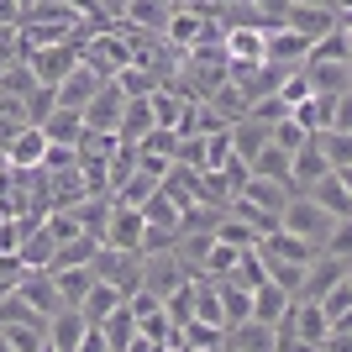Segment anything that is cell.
Instances as JSON below:
<instances>
[{
	"label": "cell",
	"instance_id": "obj_1",
	"mask_svg": "<svg viewBox=\"0 0 352 352\" xmlns=\"http://www.w3.org/2000/svg\"><path fill=\"white\" fill-rule=\"evenodd\" d=\"M79 58L89 69H100L105 79H116L126 63H132V43L121 27H95V32H79Z\"/></svg>",
	"mask_w": 352,
	"mask_h": 352
},
{
	"label": "cell",
	"instance_id": "obj_2",
	"mask_svg": "<svg viewBox=\"0 0 352 352\" xmlns=\"http://www.w3.org/2000/svg\"><path fill=\"white\" fill-rule=\"evenodd\" d=\"M279 226H284V232H294L300 242H310V248L321 252V248H326V236H331V226H337V216H331V210H321L310 195H294L289 206H284Z\"/></svg>",
	"mask_w": 352,
	"mask_h": 352
},
{
	"label": "cell",
	"instance_id": "obj_3",
	"mask_svg": "<svg viewBox=\"0 0 352 352\" xmlns=\"http://www.w3.org/2000/svg\"><path fill=\"white\" fill-rule=\"evenodd\" d=\"M305 58H310V37L294 32L289 21H274V27L263 32V63H274L279 74L305 69Z\"/></svg>",
	"mask_w": 352,
	"mask_h": 352
},
{
	"label": "cell",
	"instance_id": "obj_4",
	"mask_svg": "<svg viewBox=\"0 0 352 352\" xmlns=\"http://www.w3.org/2000/svg\"><path fill=\"white\" fill-rule=\"evenodd\" d=\"M89 268H95V279L116 284L121 294L142 289V252H121V248H105V242H100V252L89 258Z\"/></svg>",
	"mask_w": 352,
	"mask_h": 352
},
{
	"label": "cell",
	"instance_id": "obj_5",
	"mask_svg": "<svg viewBox=\"0 0 352 352\" xmlns=\"http://www.w3.org/2000/svg\"><path fill=\"white\" fill-rule=\"evenodd\" d=\"M279 331L289 342H300L305 352H316L326 342V331H331V321H326V310H321V300H294L289 305V316L279 321Z\"/></svg>",
	"mask_w": 352,
	"mask_h": 352
},
{
	"label": "cell",
	"instance_id": "obj_6",
	"mask_svg": "<svg viewBox=\"0 0 352 352\" xmlns=\"http://www.w3.org/2000/svg\"><path fill=\"white\" fill-rule=\"evenodd\" d=\"M105 248H121V252H142L147 242V216L137 206H121V200H111V221H105Z\"/></svg>",
	"mask_w": 352,
	"mask_h": 352
},
{
	"label": "cell",
	"instance_id": "obj_7",
	"mask_svg": "<svg viewBox=\"0 0 352 352\" xmlns=\"http://www.w3.org/2000/svg\"><path fill=\"white\" fill-rule=\"evenodd\" d=\"M21 58L32 63V74L43 79V85H63V74L79 63V37H69V43H43V47H27Z\"/></svg>",
	"mask_w": 352,
	"mask_h": 352
},
{
	"label": "cell",
	"instance_id": "obj_8",
	"mask_svg": "<svg viewBox=\"0 0 352 352\" xmlns=\"http://www.w3.org/2000/svg\"><path fill=\"white\" fill-rule=\"evenodd\" d=\"M16 300H21L37 321H47V316H58V310H63V300H58V289H53V274H47V268H27L21 284H16Z\"/></svg>",
	"mask_w": 352,
	"mask_h": 352
},
{
	"label": "cell",
	"instance_id": "obj_9",
	"mask_svg": "<svg viewBox=\"0 0 352 352\" xmlns=\"http://www.w3.org/2000/svg\"><path fill=\"white\" fill-rule=\"evenodd\" d=\"M121 111H126V89H121L116 79H105V85L95 89V100L85 105V132H116Z\"/></svg>",
	"mask_w": 352,
	"mask_h": 352
},
{
	"label": "cell",
	"instance_id": "obj_10",
	"mask_svg": "<svg viewBox=\"0 0 352 352\" xmlns=\"http://www.w3.org/2000/svg\"><path fill=\"white\" fill-rule=\"evenodd\" d=\"M347 279V258H331V252H316L305 263V279H300V294L294 300H321L326 289H337Z\"/></svg>",
	"mask_w": 352,
	"mask_h": 352
},
{
	"label": "cell",
	"instance_id": "obj_11",
	"mask_svg": "<svg viewBox=\"0 0 352 352\" xmlns=\"http://www.w3.org/2000/svg\"><path fill=\"white\" fill-rule=\"evenodd\" d=\"M326 174H331V158H326V153H321V142L310 137V142H305V147H300V153L289 158V190H294V195H310V190H316V184H321Z\"/></svg>",
	"mask_w": 352,
	"mask_h": 352
},
{
	"label": "cell",
	"instance_id": "obj_12",
	"mask_svg": "<svg viewBox=\"0 0 352 352\" xmlns=\"http://www.w3.org/2000/svg\"><path fill=\"white\" fill-rule=\"evenodd\" d=\"M100 85H105V74L89 69V63L79 58L69 74H63V85H53V95H58V105H69V111H85V105L95 100V89H100Z\"/></svg>",
	"mask_w": 352,
	"mask_h": 352
},
{
	"label": "cell",
	"instance_id": "obj_13",
	"mask_svg": "<svg viewBox=\"0 0 352 352\" xmlns=\"http://www.w3.org/2000/svg\"><path fill=\"white\" fill-rule=\"evenodd\" d=\"M248 210H263V216H274L279 221L284 216V206H289L294 195H289V184H279V179H258V174H248V184H242V195H236Z\"/></svg>",
	"mask_w": 352,
	"mask_h": 352
},
{
	"label": "cell",
	"instance_id": "obj_14",
	"mask_svg": "<svg viewBox=\"0 0 352 352\" xmlns=\"http://www.w3.org/2000/svg\"><path fill=\"white\" fill-rule=\"evenodd\" d=\"M300 74H305L310 95H326V100L347 95V58H305Z\"/></svg>",
	"mask_w": 352,
	"mask_h": 352
},
{
	"label": "cell",
	"instance_id": "obj_15",
	"mask_svg": "<svg viewBox=\"0 0 352 352\" xmlns=\"http://www.w3.org/2000/svg\"><path fill=\"white\" fill-rule=\"evenodd\" d=\"M43 158H47V137H43V126H21V132L11 137V147H6V163H11L16 174L43 168Z\"/></svg>",
	"mask_w": 352,
	"mask_h": 352
},
{
	"label": "cell",
	"instance_id": "obj_16",
	"mask_svg": "<svg viewBox=\"0 0 352 352\" xmlns=\"http://www.w3.org/2000/svg\"><path fill=\"white\" fill-rule=\"evenodd\" d=\"M85 331H89V321L79 305H63L58 316H47V347H58V352H74Z\"/></svg>",
	"mask_w": 352,
	"mask_h": 352
},
{
	"label": "cell",
	"instance_id": "obj_17",
	"mask_svg": "<svg viewBox=\"0 0 352 352\" xmlns=\"http://www.w3.org/2000/svg\"><path fill=\"white\" fill-rule=\"evenodd\" d=\"M226 352H279V326L263 321H242L226 331Z\"/></svg>",
	"mask_w": 352,
	"mask_h": 352
},
{
	"label": "cell",
	"instance_id": "obj_18",
	"mask_svg": "<svg viewBox=\"0 0 352 352\" xmlns=\"http://www.w3.org/2000/svg\"><path fill=\"white\" fill-rule=\"evenodd\" d=\"M289 305H294V294L279 289L274 279H263L252 289V321H263V326H279L284 316H289Z\"/></svg>",
	"mask_w": 352,
	"mask_h": 352
},
{
	"label": "cell",
	"instance_id": "obj_19",
	"mask_svg": "<svg viewBox=\"0 0 352 352\" xmlns=\"http://www.w3.org/2000/svg\"><path fill=\"white\" fill-rule=\"evenodd\" d=\"M43 137L47 142H63V147H79V137H85V111H69V105H53L43 121Z\"/></svg>",
	"mask_w": 352,
	"mask_h": 352
},
{
	"label": "cell",
	"instance_id": "obj_20",
	"mask_svg": "<svg viewBox=\"0 0 352 352\" xmlns=\"http://www.w3.org/2000/svg\"><path fill=\"white\" fill-rule=\"evenodd\" d=\"M153 126H158V116H153V100H147V95H132V100H126V111H121L116 137H121L126 147H137L147 132H153Z\"/></svg>",
	"mask_w": 352,
	"mask_h": 352
},
{
	"label": "cell",
	"instance_id": "obj_21",
	"mask_svg": "<svg viewBox=\"0 0 352 352\" xmlns=\"http://www.w3.org/2000/svg\"><path fill=\"white\" fill-rule=\"evenodd\" d=\"M16 258L27 268H53V258H58V236L47 232V221H37L27 236H21V248H16Z\"/></svg>",
	"mask_w": 352,
	"mask_h": 352
},
{
	"label": "cell",
	"instance_id": "obj_22",
	"mask_svg": "<svg viewBox=\"0 0 352 352\" xmlns=\"http://www.w3.org/2000/svg\"><path fill=\"white\" fill-rule=\"evenodd\" d=\"M168 16H174V6H163V0H132L116 27H132V32H153V37H163Z\"/></svg>",
	"mask_w": 352,
	"mask_h": 352
},
{
	"label": "cell",
	"instance_id": "obj_23",
	"mask_svg": "<svg viewBox=\"0 0 352 352\" xmlns=\"http://www.w3.org/2000/svg\"><path fill=\"white\" fill-rule=\"evenodd\" d=\"M226 63H263V27H226Z\"/></svg>",
	"mask_w": 352,
	"mask_h": 352
},
{
	"label": "cell",
	"instance_id": "obj_24",
	"mask_svg": "<svg viewBox=\"0 0 352 352\" xmlns=\"http://www.w3.org/2000/svg\"><path fill=\"white\" fill-rule=\"evenodd\" d=\"M216 294H221V326H226V331L252 321V289H242V284H232V279H216Z\"/></svg>",
	"mask_w": 352,
	"mask_h": 352
},
{
	"label": "cell",
	"instance_id": "obj_25",
	"mask_svg": "<svg viewBox=\"0 0 352 352\" xmlns=\"http://www.w3.org/2000/svg\"><path fill=\"white\" fill-rule=\"evenodd\" d=\"M53 274V289H58V300L63 305H79L89 294V284H95V268L89 263H69V268H47Z\"/></svg>",
	"mask_w": 352,
	"mask_h": 352
},
{
	"label": "cell",
	"instance_id": "obj_26",
	"mask_svg": "<svg viewBox=\"0 0 352 352\" xmlns=\"http://www.w3.org/2000/svg\"><path fill=\"white\" fill-rule=\"evenodd\" d=\"M263 147H268V121H258V116L232 121V153H236L242 163H252Z\"/></svg>",
	"mask_w": 352,
	"mask_h": 352
},
{
	"label": "cell",
	"instance_id": "obj_27",
	"mask_svg": "<svg viewBox=\"0 0 352 352\" xmlns=\"http://www.w3.org/2000/svg\"><path fill=\"white\" fill-rule=\"evenodd\" d=\"M284 21H289L294 32H305L310 43H316V37H326V32L337 27V11H331V6H289V16H284Z\"/></svg>",
	"mask_w": 352,
	"mask_h": 352
},
{
	"label": "cell",
	"instance_id": "obj_28",
	"mask_svg": "<svg viewBox=\"0 0 352 352\" xmlns=\"http://www.w3.org/2000/svg\"><path fill=\"white\" fill-rule=\"evenodd\" d=\"M121 300H126V294H121L116 284L95 279V284H89V294H85V300H79V310H85V321H89V326H100L105 316H111V310L121 305Z\"/></svg>",
	"mask_w": 352,
	"mask_h": 352
},
{
	"label": "cell",
	"instance_id": "obj_29",
	"mask_svg": "<svg viewBox=\"0 0 352 352\" xmlns=\"http://www.w3.org/2000/svg\"><path fill=\"white\" fill-rule=\"evenodd\" d=\"M37 85H43V79L32 74L27 58H11L6 69H0V95H11V100H21V105H27V95H32Z\"/></svg>",
	"mask_w": 352,
	"mask_h": 352
},
{
	"label": "cell",
	"instance_id": "obj_30",
	"mask_svg": "<svg viewBox=\"0 0 352 352\" xmlns=\"http://www.w3.org/2000/svg\"><path fill=\"white\" fill-rule=\"evenodd\" d=\"M100 331H105V342H111V352H126V347H132V337H137V316L126 310V300H121V305L100 321Z\"/></svg>",
	"mask_w": 352,
	"mask_h": 352
},
{
	"label": "cell",
	"instance_id": "obj_31",
	"mask_svg": "<svg viewBox=\"0 0 352 352\" xmlns=\"http://www.w3.org/2000/svg\"><path fill=\"white\" fill-rule=\"evenodd\" d=\"M310 200H316V206H321V210H331V216H337V221H347V216H352V195L342 190V179H337V174H326L321 184L310 190Z\"/></svg>",
	"mask_w": 352,
	"mask_h": 352
},
{
	"label": "cell",
	"instance_id": "obj_32",
	"mask_svg": "<svg viewBox=\"0 0 352 352\" xmlns=\"http://www.w3.org/2000/svg\"><path fill=\"white\" fill-rule=\"evenodd\" d=\"M310 137H316V132H310V126H305L300 116H294V111H289V116H279L274 126H268V142H274V147H284V153H300V147H305Z\"/></svg>",
	"mask_w": 352,
	"mask_h": 352
},
{
	"label": "cell",
	"instance_id": "obj_33",
	"mask_svg": "<svg viewBox=\"0 0 352 352\" xmlns=\"http://www.w3.org/2000/svg\"><path fill=\"white\" fill-rule=\"evenodd\" d=\"M289 158H294V153H284V147H274V142H268L263 153H258V158L248 163V174H258V179H279V184H289ZM289 195H294V190H289Z\"/></svg>",
	"mask_w": 352,
	"mask_h": 352
},
{
	"label": "cell",
	"instance_id": "obj_34",
	"mask_svg": "<svg viewBox=\"0 0 352 352\" xmlns=\"http://www.w3.org/2000/svg\"><path fill=\"white\" fill-rule=\"evenodd\" d=\"M179 331H184L190 347H226V326H216V321H184Z\"/></svg>",
	"mask_w": 352,
	"mask_h": 352
},
{
	"label": "cell",
	"instance_id": "obj_35",
	"mask_svg": "<svg viewBox=\"0 0 352 352\" xmlns=\"http://www.w3.org/2000/svg\"><path fill=\"white\" fill-rule=\"evenodd\" d=\"M316 142H321V153L331 158V168H347L352 163V132H316Z\"/></svg>",
	"mask_w": 352,
	"mask_h": 352
},
{
	"label": "cell",
	"instance_id": "obj_36",
	"mask_svg": "<svg viewBox=\"0 0 352 352\" xmlns=\"http://www.w3.org/2000/svg\"><path fill=\"white\" fill-rule=\"evenodd\" d=\"M347 305H352V284H347V279H342L337 289H326V294H321V310H326V321H337V316H342Z\"/></svg>",
	"mask_w": 352,
	"mask_h": 352
},
{
	"label": "cell",
	"instance_id": "obj_37",
	"mask_svg": "<svg viewBox=\"0 0 352 352\" xmlns=\"http://www.w3.org/2000/svg\"><path fill=\"white\" fill-rule=\"evenodd\" d=\"M326 132H352V95H337V105H331V126Z\"/></svg>",
	"mask_w": 352,
	"mask_h": 352
},
{
	"label": "cell",
	"instance_id": "obj_38",
	"mask_svg": "<svg viewBox=\"0 0 352 352\" xmlns=\"http://www.w3.org/2000/svg\"><path fill=\"white\" fill-rule=\"evenodd\" d=\"M74 352H111V342H105V331H100V326H89L85 337H79V347H74Z\"/></svg>",
	"mask_w": 352,
	"mask_h": 352
},
{
	"label": "cell",
	"instance_id": "obj_39",
	"mask_svg": "<svg viewBox=\"0 0 352 352\" xmlns=\"http://www.w3.org/2000/svg\"><path fill=\"white\" fill-rule=\"evenodd\" d=\"M252 11H263L268 21H284V16H289V0H248Z\"/></svg>",
	"mask_w": 352,
	"mask_h": 352
},
{
	"label": "cell",
	"instance_id": "obj_40",
	"mask_svg": "<svg viewBox=\"0 0 352 352\" xmlns=\"http://www.w3.org/2000/svg\"><path fill=\"white\" fill-rule=\"evenodd\" d=\"M21 27V6L16 0H0V32H16Z\"/></svg>",
	"mask_w": 352,
	"mask_h": 352
},
{
	"label": "cell",
	"instance_id": "obj_41",
	"mask_svg": "<svg viewBox=\"0 0 352 352\" xmlns=\"http://www.w3.org/2000/svg\"><path fill=\"white\" fill-rule=\"evenodd\" d=\"M232 6H242V0H195V11H206V16H221V11H232Z\"/></svg>",
	"mask_w": 352,
	"mask_h": 352
},
{
	"label": "cell",
	"instance_id": "obj_42",
	"mask_svg": "<svg viewBox=\"0 0 352 352\" xmlns=\"http://www.w3.org/2000/svg\"><path fill=\"white\" fill-rule=\"evenodd\" d=\"M126 6H132V0H100L105 21H121V16H126Z\"/></svg>",
	"mask_w": 352,
	"mask_h": 352
},
{
	"label": "cell",
	"instance_id": "obj_43",
	"mask_svg": "<svg viewBox=\"0 0 352 352\" xmlns=\"http://www.w3.org/2000/svg\"><path fill=\"white\" fill-rule=\"evenodd\" d=\"M331 174H337V179H342V190L352 195V163H347V168H331Z\"/></svg>",
	"mask_w": 352,
	"mask_h": 352
},
{
	"label": "cell",
	"instance_id": "obj_44",
	"mask_svg": "<svg viewBox=\"0 0 352 352\" xmlns=\"http://www.w3.org/2000/svg\"><path fill=\"white\" fill-rule=\"evenodd\" d=\"M0 174H11V163H6V153H0Z\"/></svg>",
	"mask_w": 352,
	"mask_h": 352
},
{
	"label": "cell",
	"instance_id": "obj_45",
	"mask_svg": "<svg viewBox=\"0 0 352 352\" xmlns=\"http://www.w3.org/2000/svg\"><path fill=\"white\" fill-rule=\"evenodd\" d=\"M16 6H21V11H32V6H37V0H16Z\"/></svg>",
	"mask_w": 352,
	"mask_h": 352
},
{
	"label": "cell",
	"instance_id": "obj_46",
	"mask_svg": "<svg viewBox=\"0 0 352 352\" xmlns=\"http://www.w3.org/2000/svg\"><path fill=\"white\" fill-rule=\"evenodd\" d=\"M195 352H226V347H195Z\"/></svg>",
	"mask_w": 352,
	"mask_h": 352
},
{
	"label": "cell",
	"instance_id": "obj_47",
	"mask_svg": "<svg viewBox=\"0 0 352 352\" xmlns=\"http://www.w3.org/2000/svg\"><path fill=\"white\" fill-rule=\"evenodd\" d=\"M347 95H352V63H347Z\"/></svg>",
	"mask_w": 352,
	"mask_h": 352
},
{
	"label": "cell",
	"instance_id": "obj_48",
	"mask_svg": "<svg viewBox=\"0 0 352 352\" xmlns=\"http://www.w3.org/2000/svg\"><path fill=\"white\" fill-rule=\"evenodd\" d=\"M347 58H352V32H347Z\"/></svg>",
	"mask_w": 352,
	"mask_h": 352
},
{
	"label": "cell",
	"instance_id": "obj_49",
	"mask_svg": "<svg viewBox=\"0 0 352 352\" xmlns=\"http://www.w3.org/2000/svg\"><path fill=\"white\" fill-rule=\"evenodd\" d=\"M316 352H326V347H316Z\"/></svg>",
	"mask_w": 352,
	"mask_h": 352
}]
</instances>
